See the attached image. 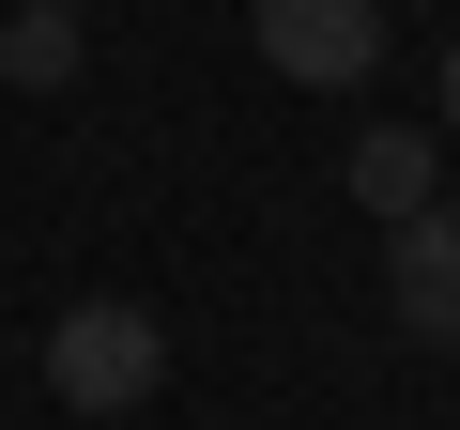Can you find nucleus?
<instances>
[{"mask_svg": "<svg viewBox=\"0 0 460 430\" xmlns=\"http://www.w3.org/2000/svg\"><path fill=\"white\" fill-rule=\"evenodd\" d=\"M154 384H169V323H154V308L93 292V308L47 323V399H62V415H138Z\"/></svg>", "mask_w": 460, "mask_h": 430, "instance_id": "obj_1", "label": "nucleus"}, {"mask_svg": "<svg viewBox=\"0 0 460 430\" xmlns=\"http://www.w3.org/2000/svg\"><path fill=\"white\" fill-rule=\"evenodd\" d=\"M246 47H261L292 93H353V77L384 62V0H261Z\"/></svg>", "mask_w": 460, "mask_h": 430, "instance_id": "obj_2", "label": "nucleus"}, {"mask_svg": "<svg viewBox=\"0 0 460 430\" xmlns=\"http://www.w3.org/2000/svg\"><path fill=\"white\" fill-rule=\"evenodd\" d=\"M384 323L414 354H460V200H429V215L384 231Z\"/></svg>", "mask_w": 460, "mask_h": 430, "instance_id": "obj_3", "label": "nucleus"}, {"mask_svg": "<svg viewBox=\"0 0 460 430\" xmlns=\"http://www.w3.org/2000/svg\"><path fill=\"white\" fill-rule=\"evenodd\" d=\"M353 200L399 231V215H429V200H445V154H429L414 123H368V139H353Z\"/></svg>", "mask_w": 460, "mask_h": 430, "instance_id": "obj_4", "label": "nucleus"}, {"mask_svg": "<svg viewBox=\"0 0 460 430\" xmlns=\"http://www.w3.org/2000/svg\"><path fill=\"white\" fill-rule=\"evenodd\" d=\"M93 47H77V16H62V0H16V16H0V77H16V93H62Z\"/></svg>", "mask_w": 460, "mask_h": 430, "instance_id": "obj_5", "label": "nucleus"}, {"mask_svg": "<svg viewBox=\"0 0 460 430\" xmlns=\"http://www.w3.org/2000/svg\"><path fill=\"white\" fill-rule=\"evenodd\" d=\"M429 77H445V123H460V47H445V62H429Z\"/></svg>", "mask_w": 460, "mask_h": 430, "instance_id": "obj_6", "label": "nucleus"}, {"mask_svg": "<svg viewBox=\"0 0 460 430\" xmlns=\"http://www.w3.org/2000/svg\"><path fill=\"white\" fill-rule=\"evenodd\" d=\"M62 16H93V0H62Z\"/></svg>", "mask_w": 460, "mask_h": 430, "instance_id": "obj_7", "label": "nucleus"}]
</instances>
